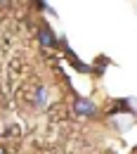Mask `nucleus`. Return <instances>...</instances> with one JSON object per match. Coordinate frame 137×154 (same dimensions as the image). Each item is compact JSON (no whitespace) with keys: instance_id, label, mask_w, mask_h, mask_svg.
<instances>
[{"instance_id":"nucleus-1","label":"nucleus","mask_w":137,"mask_h":154,"mask_svg":"<svg viewBox=\"0 0 137 154\" xmlns=\"http://www.w3.org/2000/svg\"><path fill=\"white\" fill-rule=\"evenodd\" d=\"M73 112L78 116H95L97 114V102L85 100V97H78V100L73 102Z\"/></svg>"},{"instance_id":"nucleus-2","label":"nucleus","mask_w":137,"mask_h":154,"mask_svg":"<svg viewBox=\"0 0 137 154\" xmlns=\"http://www.w3.org/2000/svg\"><path fill=\"white\" fill-rule=\"evenodd\" d=\"M38 43L43 48H55V45H57V36H55V31H52L47 24H43L38 29Z\"/></svg>"},{"instance_id":"nucleus-3","label":"nucleus","mask_w":137,"mask_h":154,"mask_svg":"<svg viewBox=\"0 0 137 154\" xmlns=\"http://www.w3.org/2000/svg\"><path fill=\"white\" fill-rule=\"evenodd\" d=\"M36 100H38L36 104H40V107L45 104V88H40V90H38V97H36Z\"/></svg>"}]
</instances>
